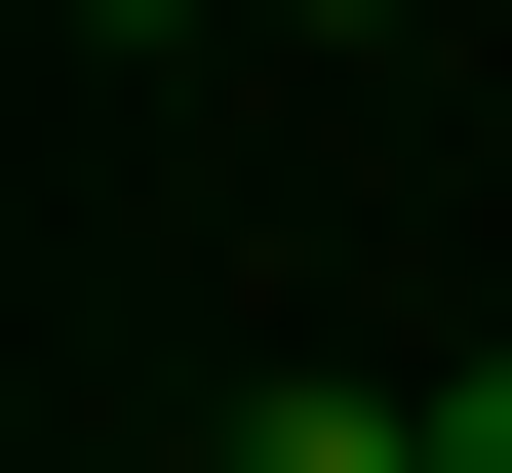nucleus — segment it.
<instances>
[{"instance_id":"f257e3e1","label":"nucleus","mask_w":512,"mask_h":473,"mask_svg":"<svg viewBox=\"0 0 512 473\" xmlns=\"http://www.w3.org/2000/svg\"><path fill=\"white\" fill-rule=\"evenodd\" d=\"M316 40H394V0H316Z\"/></svg>"}]
</instances>
